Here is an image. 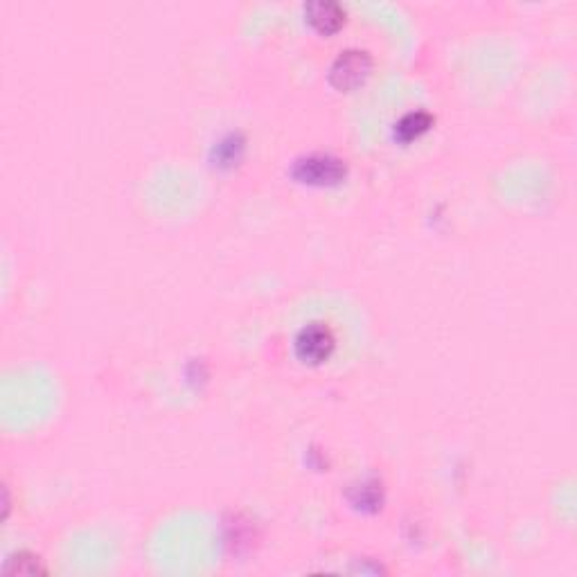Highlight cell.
I'll return each instance as SVG.
<instances>
[{"label": "cell", "mask_w": 577, "mask_h": 577, "mask_svg": "<svg viewBox=\"0 0 577 577\" xmlns=\"http://www.w3.org/2000/svg\"><path fill=\"white\" fill-rule=\"evenodd\" d=\"M291 174L295 181L307 183V186H337L347 176V165L334 154H309L294 163Z\"/></svg>", "instance_id": "1"}, {"label": "cell", "mask_w": 577, "mask_h": 577, "mask_svg": "<svg viewBox=\"0 0 577 577\" xmlns=\"http://www.w3.org/2000/svg\"><path fill=\"white\" fill-rule=\"evenodd\" d=\"M372 59L366 50L350 48L343 50L329 68V81L338 91H354L370 77Z\"/></svg>", "instance_id": "2"}, {"label": "cell", "mask_w": 577, "mask_h": 577, "mask_svg": "<svg viewBox=\"0 0 577 577\" xmlns=\"http://www.w3.org/2000/svg\"><path fill=\"white\" fill-rule=\"evenodd\" d=\"M294 347L300 361L318 366V363L327 361L332 357L334 347H337V338H334V332L325 323H309L295 334Z\"/></svg>", "instance_id": "3"}, {"label": "cell", "mask_w": 577, "mask_h": 577, "mask_svg": "<svg viewBox=\"0 0 577 577\" xmlns=\"http://www.w3.org/2000/svg\"><path fill=\"white\" fill-rule=\"evenodd\" d=\"M309 23L321 34H334L346 23V12L334 0H312L305 5Z\"/></svg>", "instance_id": "4"}, {"label": "cell", "mask_w": 577, "mask_h": 577, "mask_svg": "<svg viewBox=\"0 0 577 577\" xmlns=\"http://www.w3.org/2000/svg\"><path fill=\"white\" fill-rule=\"evenodd\" d=\"M431 127H433V115L426 113V111H413V113H406L395 124V138L401 140V143H411V140L426 134Z\"/></svg>", "instance_id": "5"}, {"label": "cell", "mask_w": 577, "mask_h": 577, "mask_svg": "<svg viewBox=\"0 0 577 577\" xmlns=\"http://www.w3.org/2000/svg\"><path fill=\"white\" fill-rule=\"evenodd\" d=\"M381 501H384L381 485H377L375 481H363L352 489V503L361 508V510H368V508L375 510V508L381 506Z\"/></svg>", "instance_id": "6"}, {"label": "cell", "mask_w": 577, "mask_h": 577, "mask_svg": "<svg viewBox=\"0 0 577 577\" xmlns=\"http://www.w3.org/2000/svg\"><path fill=\"white\" fill-rule=\"evenodd\" d=\"M5 571L12 575H37V573H46V569H41L38 566V557L34 555H26V552H21L18 557H12V560L5 564Z\"/></svg>", "instance_id": "7"}]
</instances>
